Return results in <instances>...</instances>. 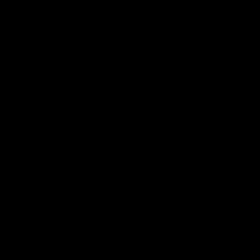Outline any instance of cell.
Instances as JSON below:
<instances>
[]
</instances>
